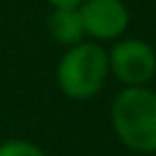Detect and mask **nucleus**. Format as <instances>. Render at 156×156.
Here are the masks:
<instances>
[{
  "label": "nucleus",
  "instance_id": "nucleus-5",
  "mask_svg": "<svg viewBox=\"0 0 156 156\" xmlns=\"http://www.w3.org/2000/svg\"><path fill=\"white\" fill-rule=\"evenodd\" d=\"M46 28H48V34L53 37L55 44L64 46V48L85 41V30L78 7H53V12L48 14V21H46Z\"/></svg>",
  "mask_w": 156,
  "mask_h": 156
},
{
  "label": "nucleus",
  "instance_id": "nucleus-1",
  "mask_svg": "<svg viewBox=\"0 0 156 156\" xmlns=\"http://www.w3.org/2000/svg\"><path fill=\"white\" fill-rule=\"evenodd\" d=\"M117 140L136 154H156V92L147 85L124 87L110 108Z\"/></svg>",
  "mask_w": 156,
  "mask_h": 156
},
{
  "label": "nucleus",
  "instance_id": "nucleus-2",
  "mask_svg": "<svg viewBox=\"0 0 156 156\" xmlns=\"http://www.w3.org/2000/svg\"><path fill=\"white\" fill-rule=\"evenodd\" d=\"M108 76V51L99 41H80L69 46L55 69V83L71 101H87L97 97Z\"/></svg>",
  "mask_w": 156,
  "mask_h": 156
},
{
  "label": "nucleus",
  "instance_id": "nucleus-4",
  "mask_svg": "<svg viewBox=\"0 0 156 156\" xmlns=\"http://www.w3.org/2000/svg\"><path fill=\"white\" fill-rule=\"evenodd\" d=\"M78 14L85 37L92 41H117L131 23L129 7L122 0H83Z\"/></svg>",
  "mask_w": 156,
  "mask_h": 156
},
{
  "label": "nucleus",
  "instance_id": "nucleus-7",
  "mask_svg": "<svg viewBox=\"0 0 156 156\" xmlns=\"http://www.w3.org/2000/svg\"><path fill=\"white\" fill-rule=\"evenodd\" d=\"M51 7H80L83 0H46Z\"/></svg>",
  "mask_w": 156,
  "mask_h": 156
},
{
  "label": "nucleus",
  "instance_id": "nucleus-3",
  "mask_svg": "<svg viewBox=\"0 0 156 156\" xmlns=\"http://www.w3.org/2000/svg\"><path fill=\"white\" fill-rule=\"evenodd\" d=\"M108 69L126 87L147 85L156 76V51L136 37L117 39L108 51Z\"/></svg>",
  "mask_w": 156,
  "mask_h": 156
},
{
  "label": "nucleus",
  "instance_id": "nucleus-6",
  "mask_svg": "<svg viewBox=\"0 0 156 156\" xmlns=\"http://www.w3.org/2000/svg\"><path fill=\"white\" fill-rule=\"evenodd\" d=\"M0 156H48V154L25 138H9V140L0 142Z\"/></svg>",
  "mask_w": 156,
  "mask_h": 156
}]
</instances>
